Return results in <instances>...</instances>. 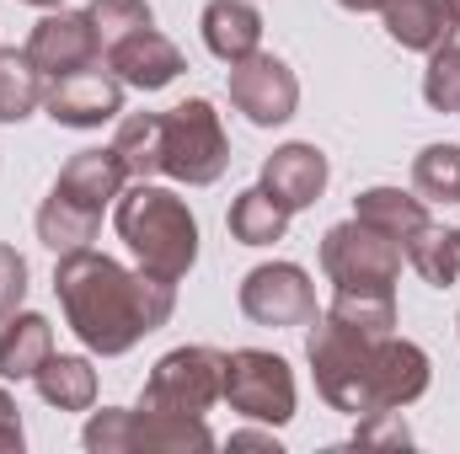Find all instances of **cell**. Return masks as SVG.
<instances>
[{"mask_svg": "<svg viewBox=\"0 0 460 454\" xmlns=\"http://www.w3.org/2000/svg\"><path fill=\"white\" fill-rule=\"evenodd\" d=\"M54 294L65 305L70 332L86 342L92 353L118 358L150 332H161L177 310V284L155 278V273H128L108 251H65L54 267Z\"/></svg>", "mask_w": 460, "mask_h": 454, "instance_id": "6da1fadb", "label": "cell"}, {"mask_svg": "<svg viewBox=\"0 0 460 454\" xmlns=\"http://www.w3.org/2000/svg\"><path fill=\"white\" fill-rule=\"evenodd\" d=\"M305 358H311L322 401L348 412V417L402 412L429 390V353L418 342H402L396 332L375 337V332L343 327L338 316L311 321Z\"/></svg>", "mask_w": 460, "mask_h": 454, "instance_id": "7a4b0ae2", "label": "cell"}, {"mask_svg": "<svg viewBox=\"0 0 460 454\" xmlns=\"http://www.w3.org/2000/svg\"><path fill=\"white\" fill-rule=\"evenodd\" d=\"M123 182H128V171H123V161H118L113 144H108V150H81V155H70L65 171H59V182L49 188V198H43V209H38V240H43L54 257L92 246L97 230H102V209L118 204Z\"/></svg>", "mask_w": 460, "mask_h": 454, "instance_id": "3957f363", "label": "cell"}, {"mask_svg": "<svg viewBox=\"0 0 460 454\" xmlns=\"http://www.w3.org/2000/svg\"><path fill=\"white\" fill-rule=\"evenodd\" d=\"M113 225L123 235V246L139 257V267L166 278V284H182L188 267L199 262V220L172 188L134 182L128 193H118Z\"/></svg>", "mask_w": 460, "mask_h": 454, "instance_id": "277c9868", "label": "cell"}, {"mask_svg": "<svg viewBox=\"0 0 460 454\" xmlns=\"http://www.w3.org/2000/svg\"><path fill=\"white\" fill-rule=\"evenodd\" d=\"M81 444L92 454H128V450H145V454H204L215 450V433L204 417H177V412H123V406H102L92 412Z\"/></svg>", "mask_w": 460, "mask_h": 454, "instance_id": "5b68a950", "label": "cell"}, {"mask_svg": "<svg viewBox=\"0 0 460 454\" xmlns=\"http://www.w3.org/2000/svg\"><path fill=\"white\" fill-rule=\"evenodd\" d=\"M226 166H230V139L209 97H188L172 113H161V171L172 182L209 188V182L226 177Z\"/></svg>", "mask_w": 460, "mask_h": 454, "instance_id": "8992f818", "label": "cell"}, {"mask_svg": "<svg viewBox=\"0 0 460 454\" xmlns=\"http://www.w3.org/2000/svg\"><path fill=\"white\" fill-rule=\"evenodd\" d=\"M402 240L385 235L369 220H343L322 235V267L338 289H353V294H391L396 278H402Z\"/></svg>", "mask_w": 460, "mask_h": 454, "instance_id": "52a82bcc", "label": "cell"}, {"mask_svg": "<svg viewBox=\"0 0 460 454\" xmlns=\"http://www.w3.org/2000/svg\"><path fill=\"white\" fill-rule=\"evenodd\" d=\"M226 363H230V353L204 347V342L172 347V353L150 369V380H145V390H139V406H145V412L204 417L215 401H226Z\"/></svg>", "mask_w": 460, "mask_h": 454, "instance_id": "ba28073f", "label": "cell"}, {"mask_svg": "<svg viewBox=\"0 0 460 454\" xmlns=\"http://www.w3.org/2000/svg\"><path fill=\"white\" fill-rule=\"evenodd\" d=\"M226 401L252 417V423H268V428H284L295 417V374L279 353L268 347H241L230 353L226 363Z\"/></svg>", "mask_w": 460, "mask_h": 454, "instance_id": "9c48e42d", "label": "cell"}, {"mask_svg": "<svg viewBox=\"0 0 460 454\" xmlns=\"http://www.w3.org/2000/svg\"><path fill=\"white\" fill-rule=\"evenodd\" d=\"M241 316L257 327H311L316 321V289L311 273L295 262H262L241 278Z\"/></svg>", "mask_w": 460, "mask_h": 454, "instance_id": "30bf717a", "label": "cell"}, {"mask_svg": "<svg viewBox=\"0 0 460 454\" xmlns=\"http://www.w3.org/2000/svg\"><path fill=\"white\" fill-rule=\"evenodd\" d=\"M230 102H235V113H246V123L279 128L300 108V81H295V70L284 59L257 48V54L230 65Z\"/></svg>", "mask_w": 460, "mask_h": 454, "instance_id": "8fae6325", "label": "cell"}, {"mask_svg": "<svg viewBox=\"0 0 460 454\" xmlns=\"http://www.w3.org/2000/svg\"><path fill=\"white\" fill-rule=\"evenodd\" d=\"M27 59L38 65L43 81H59V75H75L86 65H102V43H97V27L86 11H49L32 38H27Z\"/></svg>", "mask_w": 460, "mask_h": 454, "instance_id": "7c38bea8", "label": "cell"}, {"mask_svg": "<svg viewBox=\"0 0 460 454\" xmlns=\"http://www.w3.org/2000/svg\"><path fill=\"white\" fill-rule=\"evenodd\" d=\"M43 113L54 123H65V128H102V123H113L123 113V81L113 70H102V65L59 75L43 92Z\"/></svg>", "mask_w": 460, "mask_h": 454, "instance_id": "4fadbf2b", "label": "cell"}, {"mask_svg": "<svg viewBox=\"0 0 460 454\" xmlns=\"http://www.w3.org/2000/svg\"><path fill=\"white\" fill-rule=\"evenodd\" d=\"M108 70H113L123 86H134V92H161V86H172L188 65H182V48L166 38V32H155V27H139V32H128L123 43H113L108 54Z\"/></svg>", "mask_w": 460, "mask_h": 454, "instance_id": "5bb4252c", "label": "cell"}, {"mask_svg": "<svg viewBox=\"0 0 460 454\" xmlns=\"http://www.w3.org/2000/svg\"><path fill=\"white\" fill-rule=\"evenodd\" d=\"M327 177H332V166H327V155L316 150V144H279L268 161H262V188L289 209V214H300V209H311L322 193H327Z\"/></svg>", "mask_w": 460, "mask_h": 454, "instance_id": "9a60e30c", "label": "cell"}, {"mask_svg": "<svg viewBox=\"0 0 460 454\" xmlns=\"http://www.w3.org/2000/svg\"><path fill=\"white\" fill-rule=\"evenodd\" d=\"M385 32L391 43L412 48V54H434L445 43H456L460 32V0H385Z\"/></svg>", "mask_w": 460, "mask_h": 454, "instance_id": "2e32d148", "label": "cell"}, {"mask_svg": "<svg viewBox=\"0 0 460 454\" xmlns=\"http://www.w3.org/2000/svg\"><path fill=\"white\" fill-rule=\"evenodd\" d=\"M204 43L215 59H246L262 48V11L252 0H209L204 5Z\"/></svg>", "mask_w": 460, "mask_h": 454, "instance_id": "e0dca14e", "label": "cell"}, {"mask_svg": "<svg viewBox=\"0 0 460 454\" xmlns=\"http://www.w3.org/2000/svg\"><path fill=\"white\" fill-rule=\"evenodd\" d=\"M49 353H54V327L43 316L16 310L0 321V380H32Z\"/></svg>", "mask_w": 460, "mask_h": 454, "instance_id": "ac0fdd59", "label": "cell"}, {"mask_svg": "<svg viewBox=\"0 0 460 454\" xmlns=\"http://www.w3.org/2000/svg\"><path fill=\"white\" fill-rule=\"evenodd\" d=\"M32 385L59 412H92V401H97V369L75 353H49L43 369L32 374Z\"/></svg>", "mask_w": 460, "mask_h": 454, "instance_id": "d6986e66", "label": "cell"}, {"mask_svg": "<svg viewBox=\"0 0 460 454\" xmlns=\"http://www.w3.org/2000/svg\"><path fill=\"white\" fill-rule=\"evenodd\" d=\"M353 214H358V220H369V225H380L385 235H396L402 246L429 225L423 198H412V193H402V188H364V193L353 198Z\"/></svg>", "mask_w": 460, "mask_h": 454, "instance_id": "ffe728a7", "label": "cell"}, {"mask_svg": "<svg viewBox=\"0 0 460 454\" xmlns=\"http://www.w3.org/2000/svg\"><path fill=\"white\" fill-rule=\"evenodd\" d=\"M284 230H289V209L257 182V188H246L235 204H230V235L241 240V246H273V240H284Z\"/></svg>", "mask_w": 460, "mask_h": 454, "instance_id": "44dd1931", "label": "cell"}, {"mask_svg": "<svg viewBox=\"0 0 460 454\" xmlns=\"http://www.w3.org/2000/svg\"><path fill=\"white\" fill-rule=\"evenodd\" d=\"M402 251H407V262L418 267V278L434 284V289H450V284L460 278V230L429 220Z\"/></svg>", "mask_w": 460, "mask_h": 454, "instance_id": "7402d4cb", "label": "cell"}, {"mask_svg": "<svg viewBox=\"0 0 460 454\" xmlns=\"http://www.w3.org/2000/svg\"><path fill=\"white\" fill-rule=\"evenodd\" d=\"M43 75L27 48H0V123H22L43 108Z\"/></svg>", "mask_w": 460, "mask_h": 454, "instance_id": "603a6c76", "label": "cell"}, {"mask_svg": "<svg viewBox=\"0 0 460 454\" xmlns=\"http://www.w3.org/2000/svg\"><path fill=\"white\" fill-rule=\"evenodd\" d=\"M113 150H118V161H123V171H128L134 182L161 177V113H128V118H118Z\"/></svg>", "mask_w": 460, "mask_h": 454, "instance_id": "cb8c5ba5", "label": "cell"}, {"mask_svg": "<svg viewBox=\"0 0 460 454\" xmlns=\"http://www.w3.org/2000/svg\"><path fill=\"white\" fill-rule=\"evenodd\" d=\"M412 193L423 204H460V144H429L412 161Z\"/></svg>", "mask_w": 460, "mask_h": 454, "instance_id": "d4e9b609", "label": "cell"}, {"mask_svg": "<svg viewBox=\"0 0 460 454\" xmlns=\"http://www.w3.org/2000/svg\"><path fill=\"white\" fill-rule=\"evenodd\" d=\"M327 316H338L343 327H358V332L385 337V332L396 327V300H391V294H353V289H338V300L327 305Z\"/></svg>", "mask_w": 460, "mask_h": 454, "instance_id": "484cf974", "label": "cell"}, {"mask_svg": "<svg viewBox=\"0 0 460 454\" xmlns=\"http://www.w3.org/2000/svg\"><path fill=\"white\" fill-rule=\"evenodd\" d=\"M86 16H92V27H97L102 54H108L113 43H123L128 32L155 27V16H150V5H145V0H92V5H86Z\"/></svg>", "mask_w": 460, "mask_h": 454, "instance_id": "4316f807", "label": "cell"}, {"mask_svg": "<svg viewBox=\"0 0 460 454\" xmlns=\"http://www.w3.org/2000/svg\"><path fill=\"white\" fill-rule=\"evenodd\" d=\"M423 102L434 113H456L460 118V43H445L429 54V70H423Z\"/></svg>", "mask_w": 460, "mask_h": 454, "instance_id": "83f0119b", "label": "cell"}, {"mask_svg": "<svg viewBox=\"0 0 460 454\" xmlns=\"http://www.w3.org/2000/svg\"><path fill=\"white\" fill-rule=\"evenodd\" d=\"M27 300V257L16 246H0V321L16 316Z\"/></svg>", "mask_w": 460, "mask_h": 454, "instance_id": "f1b7e54d", "label": "cell"}, {"mask_svg": "<svg viewBox=\"0 0 460 454\" xmlns=\"http://www.w3.org/2000/svg\"><path fill=\"white\" fill-rule=\"evenodd\" d=\"M353 439L358 444H412L402 412H369V417H358V433Z\"/></svg>", "mask_w": 460, "mask_h": 454, "instance_id": "f546056e", "label": "cell"}, {"mask_svg": "<svg viewBox=\"0 0 460 454\" xmlns=\"http://www.w3.org/2000/svg\"><path fill=\"white\" fill-rule=\"evenodd\" d=\"M0 454H22V417L5 390H0Z\"/></svg>", "mask_w": 460, "mask_h": 454, "instance_id": "4dcf8cb0", "label": "cell"}, {"mask_svg": "<svg viewBox=\"0 0 460 454\" xmlns=\"http://www.w3.org/2000/svg\"><path fill=\"white\" fill-rule=\"evenodd\" d=\"M230 450H273L279 454V439L273 433H230Z\"/></svg>", "mask_w": 460, "mask_h": 454, "instance_id": "1f68e13d", "label": "cell"}, {"mask_svg": "<svg viewBox=\"0 0 460 454\" xmlns=\"http://www.w3.org/2000/svg\"><path fill=\"white\" fill-rule=\"evenodd\" d=\"M343 11H385V0H338Z\"/></svg>", "mask_w": 460, "mask_h": 454, "instance_id": "d6a6232c", "label": "cell"}, {"mask_svg": "<svg viewBox=\"0 0 460 454\" xmlns=\"http://www.w3.org/2000/svg\"><path fill=\"white\" fill-rule=\"evenodd\" d=\"M27 5H59V0H27Z\"/></svg>", "mask_w": 460, "mask_h": 454, "instance_id": "836d02e7", "label": "cell"}]
</instances>
